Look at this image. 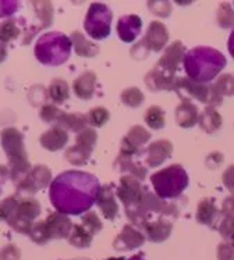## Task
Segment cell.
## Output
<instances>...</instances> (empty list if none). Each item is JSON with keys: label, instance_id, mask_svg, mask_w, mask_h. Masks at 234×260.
<instances>
[{"label": "cell", "instance_id": "cell-1", "mask_svg": "<svg viewBox=\"0 0 234 260\" xmlns=\"http://www.w3.org/2000/svg\"><path fill=\"white\" fill-rule=\"evenodd\" d=\"M101 192L95 175L84 171H64L50 184L49 198L53 207L62 214H81L96 203Z\"/></svg>", "mask_w": 234, "mask_h": 260}, {"label": "cell", "instance_id": "cell-2", "mask_svg": "<svg viewBox=\"0 0 234 260\" xmlns=\"http://www.w3.org/2000/svg\"><path fill=\"white\" fill-rule=\"evenodd\" d=\"M117 197L122 201L127 217L137 225L144 227L148 223V213L158 212L165 213L169 216L175 214L174 209L167 206L165 202L156 198L154 193L147 191V188L139 184L135 177L126 175L120 180V185L117 189Z\"/></svg>", "mask_w": 234, "mask_h": 260}, {"label": "cell", "instance_id": "cell-3", "mask_svg": "<svg viewBox=\"0 0 234 260\" xmlns=\"http://www.w3.org/2000/svg\"><path fill=\"white\" fill-rule=\"evenodd\" d=\"M183 63L190 80L205 84L223 70L226 58L212 48H194L184 56Z\"/></svg>", "mask_w": 234, "mask_h": 260}, {"label": "cell", "instance_id": "cell-4", "mask_svg": "<svg viewBox=\"0 0 234 260\" xmlns=\"http://www.w3.org/2000/svg\"><path fill=\"white\" fill-rule=\"evenodd\" d=\"M2 148L9 159L7 169L10 173V178L17 186L32 170L24 146L22 134L14 127L5 128L2 131Z\"/></svg>", "mask_w": 234, "mask_h": 260}, {"label": "cell", "instance_id": "cell-5", "mask_svg": "<svg viewBox=\"0 0 234 260\" xmlns=\"http://www.w3.org/2000/svg\"><path fill=\"white\" fill-rule=\"evenodd\" d=\"M71 41L60 32L43 34L35 45V57L43 66L56 67L66 63L71 54Z\"/></svg>", "mask_w": 234, "mask_h": 260}, {"label": "cell", "instance_id": "cell-6", "mask_svg": "<svg viewBox=\"0 0 234 260\" xmlns=\"http://www.w3.org/2000/svg\"><path fill=\"white\" fill-rule=\"evenodd\" d=\"M156 195L160 199H173L180 197L188 185V175L179 165L169 166L151 177Z\"/></svg>", "mask_w": 234, "mask_h": 260}, {"label": "cell", "instance_id": "cell-7", "mask_svg": "<svg viewBox=\"0 0 234 260\" xmlns=\"http://www.w3.org/2000/svg\"><path fill=\"white\" fill-rule=\"evenodd\" d=\"M110 25H112L110 9L102 3H92L84 21L86 34L92 39L101 41L110 35Z\"/></svg>", "mask_w": 234, "mask_h": 260}, {"label": "cell", "instance_id": "cell-8", "mask_svg": "<svg viewBox=\"0 0 234 260\" xmlns=\"http://www.w3.org/2000/svg\"><path fill=\"white\" fill-rule=\"evenodd\" d=\"M39 214H41V205L37 199L20 197L16 212L13 213V216L7 220V224L17 233L28 235L34 225V220Z\"/></svg>", "mask_w": 234, "mask_h": 260}, {"label": "cell", "instance_id": "cell-9", "mask_svg": "<svg viewBox=\"0 0 234 260\" xmlns=\"http://www.w3.org/2000/svg\"><path fill=\"white\" fill-rule=\"evenodd\" d=\"M96 139L98 137L94 129L85 128L84 131L78 133L75 145L67 149V152H66V159L74 166L84 165L86 160L90 159L91 153L95 148Z\"/></svg>", "mask_w": 234, "mask_h": 260}, {"label": "cell", "instance_id": "cell-10", "mask_svg": "<svg viewBox=\"0 0 234 260\" xmlns=\"http://www.w3.org/2000/svg\"><path fill=\"white\" fill-rule=\"evenodd\" d=\"M174 90L179 93L183 102H191L192 99H197L202 103H209L211 106H215L212 86L209 88L205 84L195 82L190 78H177Z\"/></svg>", "mask_w": 234, "mask_h": 260}, {"label": "cell", "instance_id": "cell-11", "mask_svg": "<svg viewBox=\"0 0 234 260\" xmlns=\"http://www.w3.org/2000/svg\"><path fill=\"white\" fill-rule=\"evenodd\" d=\"M50 178H52V173L46 166H35V167H32L30 174L17 185V189L20 192L35 193V192L46 188L50 184Z\"/></svg>", "mask_w": 234, "mask_h": 260}, {"label": "cell", "instance_id": "cell-12", "mask_svg": "<svg viewBox=\"0 0 234 260\" xmlns=\"http://www.w3.org/2000/svg\"><path fill=\"white\" fill-rule=\"evenodd\" d=\"M169 41V31L165 27V24H162L159 21L151 22L147 35L141 41V42L135 46L134 49H145V52H160L162 49L165 48V45Z\"/></svg>", "mask_w": 234, "mask_h": 260}, {"label": "cell", "instance_id": "cell-13", "mask_svg": "<svg viewBox=\"0 0 234 260\" xmlns=\"http://www.w3.org/2000/svg\"><path fill=\"white\" fill-rule=\"evenodd\" d=\"M45 225H46L49 239H69L70 234L74 227L66 214L58 212L49 214L48 218L45 220Z\"/></svg>", "mask_w": 234, "mask_h": 260}, {"label": "cell", "instance_id": "cell-14", "mask_svg": "<svg viewBox=\"0 0 234 260\" xmlns=\"http://www.w3.org/2000/svg\"><path fill=\"white\" fill-rule=\"evenodd\" d=\"M149 138H151V134L145 128L135 125V127H133L128 131L127 137L123 139L120 154H123V156H134V154H137L139 148L145 142H148Z\"/></svg>", "mask_w": 234, "mask_h": 260}, {"label": "cell", "instance_id": "cell-15", "mask_svg": "<svg viewBox=\"0 0 234 260\" xmlns=\"http://www.w3.org/2000/svg\"><path fill=\"white\" fill-rule=\"evenodd\" d=\"M145 237L138 230H135L133 225H126L123 231L113 242V248L116 250H131L138 248L144 244Z\"/></svg>", "mask_w": 234, "mask_h": 260}, {"label": "cell", "instance_id": "cell-16", "mask_svg": "<svg viewBox=\"0 0 234 260\" xmlns=\"http://www.w3.org/2000/svg\"><path fill=\"white\" fill-rule=\"evenodd\" d=\"M145 82L152 90H174L177 78L174 77V74H170L166 70L160 69V67L156 66L147 75Z\"/></svg>", "mask_w": 234, "mask_h": 260}, {"label": "cell", "instance_id": "cell-17", "mask_svg": "<svg viewBox=\"0 0 234 260\" xmlns=\"http://www.w3.org/2000/svg\"><path fill=\"white\" fill-rule=\"evenodd\" d=\"M184 46L181 45L180 41H175L166 49L165 54L162 56L159 61H158V67L166 70L167 73L174 74L177 67L180 66V63L184 60Z\"/></svg>", "mask_w": 234, "mask_h": 260}, {"label": "cell", "instance_id": "cell-18", "mask_svg": "<svg viewBox=\"0 0 234 260\" xmlns=\"http://www.w3.org/2000/svg\"><path fill=\"white\" fill-rule=\"evenodd\" d=\"M142 21L138 16H123L117 22V34L123 42H133L138 37Z\"/></svg>", "mask_w": 234, "mask_h": 260}, {"label": "cell", "instance_id": "cell-19", "mask_svg": "<svg viewBox=\"0 0 234 260\" xmlns=\"http://www.w3.org/2000/svg\"><path fill=\"white\" fill-rule=\"evenodd\" d=\"M39 142H41L43 148L48 149L50 152H57V150L63 149L67 145V142H69V134H67V131L64 128L56 125V127L50 128V129H48L46 133L43 134L41 139H39Z\"/></svg>", "mask_w": 234, "mask_h": 260}, {"label": "cell", "instance_id": "cell-20", "mask_svg": "<svg viewBox=\"0 0 234 260\" xmlns=\"http://www.w3.org/2000/svg\"><path fill=\"white\" fill-rule=\"evenodd\" d=\"M173 152V145L167 139L156 141L152 145H149L148 156H147V165L149 167H158L165 161Z\"/></svg>", "mask_w": 234, "mask_h": 260}, {"label": "cell", "instance_id": "cell-21", "mask_svg": "<svg viewBox=\"0 0 234 260\" xmlns=\"http://www.w3.org/2000/svg\"><path fill=\"white\" fill-rule=\"evenodd\" d=\"M197 218L198 221L205 225H209L211 229H218L220 224V213L215 206L212 199H203L202 202L199 203L197 210Z\"/></svg>", "mask_w": 234, "mask_h": 260}, {"label": "cell", "instance_id": "cell-22", "mask_svg": "<svg viewBox=\"0 0 234 260\" xmlns=\"http://www.w3.org/2000/svg\"><path fill=\"white\" fill-rule=\"evenodd\" d=\"M95 84L96 75L91 71H86L84 74H81L73 84L74 93L82 101H90L91 98L95 93Z\"/></svg>", "mask_w": 234, "mask_h": 260}, {"label": "cell", "instance_id": "cell-23", "mask_svg": "<svg viewBox=\"0 0 234 260\" xmlns=\"http://www.w3.org/2000/svg\"><path fill=\"white\" fill-rule=\"evenodd\" d=\"M98 206L101 209L102 214L107 218V220H113V218L117 216V203L114 201V195H113V191L110 185H105L103 188H101V192H99V197H98Z\"/></svg>", "mask_w": 234, "mask_h": 260}, {"label": "cell", "instance_id": "cell-24", "mask_svg": "<svg viewBox=\"0 0 234 260\" xmlns=\"http://www.w3.org/2000/svg\"><path fill=\"white\" fill-rule=\"evenodd\" d=\"M171 229H173L171 223L170 221H166V220L148 221L144 225L145 234H147L149 241H152V242H162V241L169 238Z\"/></svg>", "mask_w": 234, "mask_h": 260}, {"label": "cell", "instance_id": "cell-25", "mask_svg": "<svg viewBox=\"0 0 234 260\" xmlns=\"http://www.w3.org/2000/svg\"><path fill=\"white\" fill-rule=\"evenodd\" d=\"M175 120L183 128H191L198 122V109L191 102H183L175 109Z\"/></svg>", "mask_w": 234, "mask_h": 260}, {"label": "cell", "instance_id": "cell-26", "mask_svg": "<svg viewBox=\"0 0 234 260\" xmlns=\"http://www.w3.org/2000/svg\"><path fill=\"white\" fill-rule=\"evenodd\" d=\"M70 41H71V45L74 48L75 53L81 56V57H94V56L99 53V48L96 46L95 43L86 41L85 37L80 31L73 32Z\"/></svg>", "mask_w": 234, "mask_h": 260}, {"label": "cell", "instance_id": "cell-27", "mask_svg": "<svg viewBox=\"0 0 234 260\" xmlns=\"http://www.w3.org/2000/svg\"><path fill=\"white\" fill-rule=\"evenodd\" d=\"M213 99L216 102V105L222 103L223 96H233L234 95V75L224 74L219 77L218 81L212 86Z\"/></svg>", "mask_w": 234, "mask_h": 260}, {"label": "cell", "instance_id": "cell-28", "mask_svg": "<svg viewBox=\"0 0 234 260\" xmlns=\"http://www.w3.org/2000/svg\"><path fill=\"white\" fill-rule=\"evenodd\" d=\"M86 124H88V116L78 114V113H63L57 121L58 127L64 128V129L67 128L74 133L84 131Z\"/></svg>", "mask_w": 234, "mask_h": 260}, {"label": "cell", "instance_id": "cell-29", "mask_svg": "<svg viewBox=\"0 0 234 260\" xmlns=\"http://www.w3.org/2000/svg\"><path fill=\"white\" fill-rule=\"evenodd\" d=\"M198 121H199V125L203 131H207L208 134H213L215 131H218L222 125V117L211 106L203 110Z\"/></svg>", "mask_w": 234, "mask_h": 260}, {"label": "cell", "instance_id": "cell-30", "mask_svg": "<svg viewBox=\"0 0 234 260\" xmlns=\"http://www.w3.org/2000/svg\"><path fill=\"white\" fill-rule=\"evenodd\" d=\"M48 96L50 98V101L62 105L64 102L69 99L70 96V88L69 84L64 80H53L50 82V85L48 88Z\"/></svg>", "mask_w": 234, "mask_h": 260}, {"label": "cell", "instance_id": "cell-31", "mask_svg": "<svg viewBox=\"0 0 234 260\" xmlns=\"http://www.w3.org/2000/svg\"><path fill=\"white\" fill-rule=\"evenodd\" d=\"M69 242L75 248H88L92 244V234L84 225H74L70 234Z\"/></svg>", "mask_w": 234, "mask_h": 260}, {"label": "cell", "instance_id": "cell-32", "mask_svg": "<svg viewBox=\"0 0 234 260\" xmlns=\"http://www.w3.org/2000/svg\"><path fill=\"white\" fill-rule=\"evenodd\" d=\"M31 6L42 22L43 29L48 28L53 21V5L50 2H32Z\"/></svg>", "mask_w": 234, "mask_h": 260}, {"label": "cell", "instance_id": "cell-33", "mask_svg": "<svg viewBox=\"0 0 234 260\" xmlns=\"http://www.w3.org/2000/svg\"><path fill=\"white\" fill-rule=\"evenodd\" d=\"M117 165L120 166L122 170L130 171L135 178H139V180H144L145 175H147V170H145L142 166L134 163L133 156H123V154H119Z\"/></svg>", "mask_w": 234, "mask_h": 260}, {"label": "cell", "instance_id": "cell-34", "mask_svg": "<svg viewBox=\"0 0 234 260\" xmlns=\"http://www.w3.org/2000/svg\"><path fill=\"white\" fill-rule=\"evenodd\" d=\"M20 34H21V29L18 27V21L14 18H9L6 21L0 22V38L6 43L16 41L17 38L20 37Z\"/></svg>", "mask_w": 234, "mask_h": 260}, {"label": "cell", "instance_id": "cell-35", "mask_svg": "<svg viewBox=\"0 0 234 260\" xmlns=\"http://www.w3.org/2000/svg\"><path fill=\"white\" fill-rule=\"evenodd\" d=\"M145 121L152 129H160L165 127V113L158 106L149 107L145 113Z\"/></svg>", "mask_w": 234, "mask_h": 260}, {"label": "cell", "instance_id": "cell-36", "mask_svg": "<svg viewBox=\"0 0 234 260\" xmlns=\"http://www.w3.org/2000/svg\"><path fill=\"white\" fill-rule=\"evenodd\" d=\"M20 193H16V195H11V197L6 198L5 201L0 202V221H6L13 216V213L16 212L17 203L20 201Z\"/></svg>", "mask_w": 234, "mask_h": 260}, {"label": "cell", "instance_id": "cell-37", "mask_svg": "<svg viewBox=\"0 0 234 260\" xmlns=\"http://www.w3.org/2000/svg\"><path fill=\"white\" fill-rule=\"evenodd\" d=\"M122 101L128 107H138L144 102V95L138 88H127L123 90Z\"/></svg>", "mask_w": 234, "mask_h": 260}, {"label": "cell", "instance_id": "cell-38", "mask_svg": "<svg viewBox=\"0 0 234 260\" xmlns=\"http://www.w3.org/2000/svg\"><path fill=\"white\" fill-rule=\"evenodd\" d=\"M218 24L222 28H230L234 25V10L229 3H222L219 7Z\"/></svg>", "mask_w": 234, "mask_h": 260}, {"label": "cell", "instance_id": "cell-39", "mask_svg": "<svg viewBox=\"0 0 234 260\" xmlns=\"http://www.w3.org/2000/svg\"><path fill=\"white\" fill-rule=\"evenodd\" d=\"M219 233L223 237L224 242L234 245V217L231 216H224L219 224Z\"/></svg>", "mask_w": 234, "mask_h": 260}, {"label": "cell", "instance_id": "cell-40", "mask_svg": "<svg viewBox=\"0 0 234 260\" xmlns=\"http://www.w3.org/2000/svg\"><path fill=\"white\" fill-rule=\"evenodd\" d=\"M31 239L38 245L46 244L49 241L48 231H46V225H45V221H37L32 225L31 231L28 234Z\"/></svg>", "mask_w": 234, "mask_h": 260}, {"label": "cell", "instance_id": "cell-41", "mask_svg": "<svg viewBox=\"0 0 234 260\" xmlns=\"http://www.w3.org/2000/svg\"><path fill=\"white\" fill-rule=\"evenodd\" d=\"M109 120V112L105 107H95L88 114V122L94 127H102Z\"/></svg>", "mask_w": 234, "mask_h": 260}, {"label": "cell", "instance_id": "cell-42", "mask_svg": "<svg viewBox=\"0 0 234 260\" xmlns=\"http://www.w3.org/2000/svg\"><path fill=\"white\" fill-rule=\"evenodd\" d=\"M63 112L57 109L54 105H43L39 112V117L42 118L45 122H57L58 118L62 117Z\"/></svg>", "mask_w": 234, "mask_h": 260}, {"label": "cell", "instance_id": "cell-43", "mask_svg": "<svg viewBox=\"0 0 234 260\" xmlns=\"http://www.w3.org/2000/svg\"><path fill=\"white\" fill-rule=\"evenodd\" d=\"M82 225L92 235H95V234H98L102 230L101 220H99V217H98V214L95 212H88L84 214V217H82Z\"/></svg>", "mask_w": 234, "mask_h": 260}, {"label": "cell", "instance_id": "cell-44", "mask_svg": "<svg viewBox=\"0 0 234 260\" xmlns=\"http://www.w3.org/2000/svg\"><path fill=\"white\" fill-rule=\"evenodd\" d=\"M21 259V250L16 245H7L0 250V260H20Z\"/></svg>", "mask_w": 234, "mask_h": 260}, {"label": "cell", "instance_id": "cell-45", "mask_svg": "<svg viewBox=\"0 0 234 260\" xmlns=\"http://www.w3.org/2000/svg\"><path fill=\"white\" fill-rule=\"evenodd\" d=\"M148 6L156 16L167 17L170 14V5L167 2H149Z\"/></svg>", "mask_w": 234, "mask_h": 260}, {"label": "cell", "instance_id": "cell-46", "mask_svg": "<svg viewBox=\"0 0 234 260\" xmlns=\"http://www.w3.org/2000/svg\"><path fill=\"white\" fill-rule=\"evenodd\" d=\"M219 260H234V245L229 242H222L218 246Z\"/></svg>", "mask_w": 234, "mask_h": 260}, {"label": "cell", "instance_id": "cell-47", "mask_svg": "<svg viewBox=\"0 0 234 260\" xmlns=\"http://www.w3.org/2000/svg\"><path fill=\"white\" fill-rule=\"evenodd\" d=\"M20 3L18 2H11V0H0V17H9L14 14L18 9Z\"/></svg>", "mask_w": 234, "mask_h": 260}, {"label": "cell", "instance_id": "cell-48", "mask_svg": "<svg viewBox=\"0 0 234 260\" xmlns=\"http://www.w3.org/2000/svg\"><path fill=\"white\" fill-rule=\"evenodd\" d=\"M223 184L229 191L234 192V165L230 166L223 174Z\"/></svg>", "mask_w": 234, "mask_h": 260}, {"label": "cell", "instance_id": "cell-49", "mask_svg": "<svg viewBox=\"0 0 234 260\" xmlns=\"http://www.w3.org/2000/svg\"><path fill=\"white\" fill-rule=\"evenodd\" d=\"M222 213L224 216H231L234 217V197L226 198L223 205H222Z\"/></svg>", "mask_w": 234, "mask_h": 260}, {"label": "cell", "instance_id": "cell-50", "mask_svg": "<svg viewBox=\"0 0 234 260\" xmlns=\"http://www.w3.org/2000/svg\"><path fill=\"white\" fill-rule=\"evenodd\" d=\"M7 58V43L0 38V63H3Z\"/></svg>", "mask_w": 234, "mask_h": 260}, {"label": "cell", "instance_id": "cell-51", "mask_svg": "<svg viewBox=\"0 0 234 260\" xmlns=\"http://www.w3.org/2000/svg\"><path fill=\"white\" fill-rule=\"evenodd\" d=\"M227 46H229L230 54H231V56H233V58H234V31L231 32V35H230L229 45H227Z\"/></svg>", "mask_w": 234, "mask_h": 260}, {"label": "cell", "instance_id": "cell-52", "mask_svg": "<svg viewBox=\"0 0 234 260\" xmlns=\"http://www.w3.org/2000/svg\"><path fill=\"white\" fill-rule=\"evenodd\" d=\"M128 260H145V259L142 255H135V256H133V257H130Z\"/></svg>", "mask_w": 234, "mask_h": 260}, {"label": "cell", "instance_id": "cell-53", "mask_svg": "<svg viewBox=\"0 0 234 260\" xmlns=\"http://www.w3.org/2000/svg\"><path fill=\"white\" fill-rule=\"evenodd\" d=\"M106 260H124L123 257H110V259H106Z\"/></svg>", "mask_w": 234, "mask_h": 260}]
</instances>
